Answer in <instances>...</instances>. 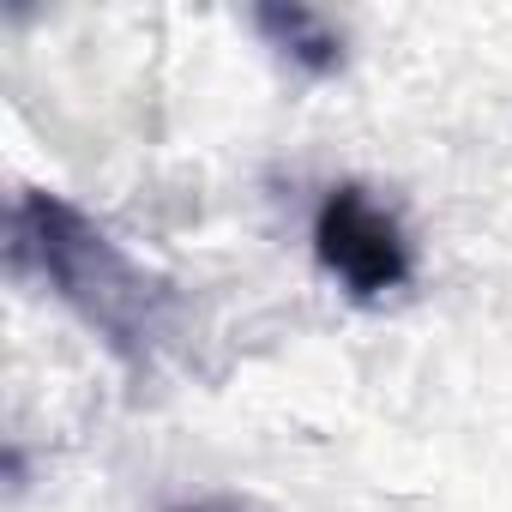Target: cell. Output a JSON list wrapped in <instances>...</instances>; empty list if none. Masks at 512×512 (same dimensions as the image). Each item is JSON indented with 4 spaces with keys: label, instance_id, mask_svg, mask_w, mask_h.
<instances>
[{
    "label": "cell",
    "instance_id": "1",
    "mask_svg": "<svg viewBox=\"0 0 512 512\" xmlns=\"http://www.w3.org/2000/svg\"><path fill=\"white\" fill-rule=\"evenodd\" d=\"M7 260H13V272H37L85 320V332H97L103 350L115 362H127L133 374H145L181 326L175 284L145 272L103 223H91L61 193L25 187L13 199Z\"/></svg>",
    "mask_w": 512,
    "mask_h": 512
},
{
    "label": "cell",
    "instance_id": "4",
    "mask_svg": "<svg viewBox=\"0 0 512 512\" xmlns=\"http://www.w3.org/2000/svg\"><path fill=\"white\" fill-rule=\"evenodd\" d=\"M181 512H241V506H181Z\"/></svg>",
    "mask_w": 512,
    "mask_h": 512
},
{
    "label": "cell",
    "instance_id": "2",
    "mask_svg": "<svg viewBox=\"0 0 512 512\" xmlns=\"http://www.w3.org/2000/svg\"><path fill=\"white\" fill-rule=\"evenodd\" d=\"M314 260L356 296V302H380L392 290L410 284L416 260H410V241L404 223L362 187H326L320 211H314Z\"/></svg>",
    "mask_w": 512,
    "mask_h": 512
},
{
    "label": "cell",
    "instance_id": "3",
    "mask_svg": "<svg viewBox=\"0 0 512 512\" xmlns=\"http://www.w3.org/2000/svg\"><path fill=\"white\" fill-rule=\"evenodd\" d=\"M253 25L272 37L278 55H290L314 79H326V73L344 67V31L326 13H314V7H253Z\"/></svg>",
    "mask_w": 512,
    "mask_h": 512
}]
</instances>
